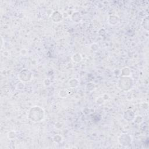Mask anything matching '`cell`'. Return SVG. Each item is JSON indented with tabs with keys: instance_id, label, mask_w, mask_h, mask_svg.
<instances>
[{
	"instance_id": "6da1fadb",
	"label": "cell",
	"mask_w": 149,
	"mask_h": 149,
	"mask_svg": "<svg viewBox=\"0 0 149 149\" xmlns=\"http://www.w3.org/2000/svg\"><path fill=\"white\" fill-rule=\"evenodd\" d=\"M44 116H45V112L44 109L38 106L31 108L28 113L29 119L35 122H39L43 121Z\"/></svg>"
},
{
	"instance_id": "7a4b0ae2",
	"label": "cell",
	"mask_w": 149,
	"mask_h": 149,
	"mask_svg": "<svg viewBox=\"0 0 149 149\" xmlns=\"http://www.w3.org/2000/svg\"><path fill=\"white\" fill-rule=\"evenodd\" d=\"M118 87L124 91H129L133 86V80L129 76H122L118 82Z\"/></svg>"
},
{
	"instance_id": "3957f363",
	"label": "cell",
	"mask_w": 149,
	"mask_h": 149,
	"mask_svg": "<svg viewBox=\"0 0 149 149\" xmlns=\"http://www.w3.org/2000/svg\"><path fill=\"white\" fill-rule=\"evenodd\" d=\"M33 78V74L31 70L27 69L22 70L18 75V78L19 80L23 82H27L32 80Z\"/></svg>"
},
{
	"instance_id": "277c9868",
	"label": "cell",
	"mask_w": 149,
	"mask_h": 149,
	"mask_svg": "<svg viewBox=\"0 0 149 149\" xmlns=\"http://www.w3.org/2000/svg\"><path fill=\"white\" fill-rule=\"evenodd\" d=\"M118 142L120 145L126 147L131 145L132 139L129 135L127 133H123L118 137Z\"/></svg>"
},
{
	"instance_id": "5b68a950",
	"label": "cell",
	"mask_w": 149,
	"mask_h": 149,
	"mask_svg": "<svg viewBox=\"0 0 149 149\" xmlns=\"http://www.w3.org/2000/svg\"><path fill=\"white\" fill-rule=\"evenodd\" d=\"M123 118H124L125 120H126L128 122L132 121L135 119V114L131 109H128V110L124 112V115H123Z\"/></svg>"
},
{
	"instance_id": "8992f818",
	"label": "cell",
	"mask_w": 149,
	"mask_h": 149,
	"mask_svg": "<svg viewBox=\"0 0 149 149\" xmlns=\"http://www.w3.org/2000/svg\"><path fill=\"white\" fill-rule=\"evenodd\" d=\"M51 17L52 20L56 23L60 22L63 19V16H62V14L58 11H54L53 14H52Z\"/></svg>"
},
{
	"instance_id": "52a82bcc",
	"label": "cell",
	"mask_w": 149,
	"mask_h": 149,
	"mask_svg": "<svg viewBox=\"0 0 149 149\" xmlns=\"http://www.w3.org/2000/svg\"><path fill=\"white\" fill-rule=\"evenodd\" d=\"M120 19L118 16L116 15H109L108 19V23L109 25L114 26L117 25L119 23Z\"/></svg>"
},
{
	"instance_id": "ba28073f",
	"label": "cell",
	"mask_w": 149,
	"mask_h": 149,
	"mask_svg": "<svg viewBox=\"0 0 149 149\" xmlns=\"http://www.w3.org/2000/svg\"><path fill=\"white\" fill-rule=\"evenodd\" d=\"M82 16L79 12H75L71 15V20L75 23H80L82 20Z\"/></svg>"
},
{
	"instance_id": "9c48e42d",
	"label": "cell",
	"mask_w": 149,
	"mask_h": 149,
	"mask_svg": "<svg viewBox=\"0 0 149 149\" xmlns=\"http://www.w3.org/2000/svg\"><path fill=\"white\" fill-rule=\"evenodd\" d=\"M142 26L143 27L144 29L148 32V16H146L143 18L142 21Z\"/></svg>"
},
{
	"instance_id": "30bf717a",
	"label": "cell",
	"mask_w": 149,
	"mask_h": 149,
	"mask_svg": "<svg viewBox=\"0 0 149 149\" xmlns=\"http://www.w3.org/2000/svg\"><path fill=\"white\" fill-rule=\"evenodd\" d=\"M72 59L75 62L78 63V62H80L82 60V57L80 53H75L73 55Z\"/></svg>"
},
{
	"instance_id": "8fae6325",
	"label": "cell",
	"mask_w": 149,
	"mask_h": 149,
	"mask_svg": "<svg viewBox=\"0 0 149 149\" xmlns=\"http://www.w3.org/2000/svg\"><path fill=\"white\" fill-rule=\"evenodd\" d=\"M131 74V71L130 69L128 67H125L123 68L121 70V76H130Z\"/></svg>"
},
{
	"instance_id": "7c38bea8",
	"label": "cell",
	"mask_w": 149,
	"mask_h": 149,
	"mask_svg": "<svg viewBox=\"0 0 149 149\" xmlns=\"http://www.w3.org/2000/svg\"><path fill=\"white\" fill-rule=\"evenodd\" d=\"M78 85H79V82H78V80L76 79L75 80V82H73L72 79L70 80L69 82V85L70 87L72 88H75L76 87H77Z\"/></svg>"
},
{
	"instance_id": "4fadbf2b",
	"label": "cell",
	"mask_w": 149,
	"mask_h": 149,
	"mask_svg": "<svg viewBox=\"0 0 149 149\" xmlns=\"http://www.w3.org/2000/svg\"><path fill=\"white\" fill-rule=\"evenodd\" d=\"M16 137V132L14 131H11L8 133V138L9 139H14Z\"/></svg>"
},
{
	"instance_id": "5bb4252c",
	"label": "cell",
	"mask_w": 149,
	"mask_h": 149,
	"mask_svg": "<svg viewBox=\"0 0 149 149\" xmlns=\"http://www.w3.org/2000/svg\"><path fill=\"white\" fill-rule=\"evenodd\" d=\"M63 95H64V97H67L68 95V93H67V91H65V90H61L59 91V96L61 97L62 98V97H63Z\"/></svg>"
},
{
	"instance_id": "9a60e30c",
	"label": "cell",
	"mask_w": 149,
	"mask_h": 149,
	"mask_svg": "<svg viewBox=\"0 0 149 149\" xmlns=\"http://www.w3.org/2000/svg\"><path fill=\"white\" fill-rule=\"evenodd\" d=\"M62 140V137L60 135H57L56 136H55L54 137V140L56 142H60Z\"/></svg>"
},
{
	"instance_id": "2e32d148",
	"label": "cell",
	"mask_w": 149,
	"mask_h": 149,
	"mask_svg": "<svg viewBox=\"0 0 149 149\" xmlns=\"http://www.w3.org/2000/svg\"><path fill=\"white\" fill-rule=\"evenodd\" d=\"M20 53H21L22 55H25L27 53V51H26V49H22L21 51H20Z\"/></svg>"
},
{
	"instance_id": "e0dca14e",
	"label": "cell",
	"mask_w": 149,
	"mask_h": 149,
	"mask_svg": "<svg viewBox=\"0 0 149 149\" xmlns=\"http://www.w3.org/2000/svg\"><path fill=\"white\" fill-rule=\"evenodd\" d=\"M1 49L3 47V44H4V39L3 37L1 36Z\"/></svg>"
}]
</instances>
